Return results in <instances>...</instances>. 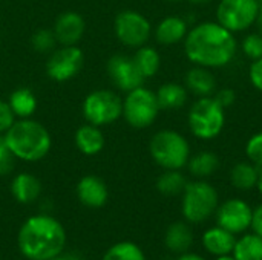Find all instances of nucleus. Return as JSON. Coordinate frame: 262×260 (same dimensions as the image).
<instances>
[{
	"instance_id": "nucleus-1",
	"label": "nucleus",
	"mask_w": 262,
	"mask_h": 260,
	"mask_svg": "<svg viewBox=\"0 0 262 260\" xmlns=\"http://www.w3.org/2000/svg\"><path fill=\"white\" fill-rule=\"evenodd\" d=\"M233 32L218 21H204L190 29L184 38V51L190 61L204 67H223L236 54Z\"/></svg>"
},
{
	"instance_id": "nucleus-2",
	"label": "nucleus",
	"mask_w": 262,
	"mask_h": 260,
	"mask_svg": "<svg viewBox=\"0 0 262 260\" xmlns=\"http://www.w3.org/2000/svg\"><path fill=\"white\" fill-rule=\"evenodd\" d=\"M17 245L26 259H52L63 253L66 245V231L52 216H32L20 227Z\"/></svg>"
},
{
	"instance_id": "nucleus-3",
	"label": "nucleus",
	"mask_w": 262,
	"mask_h": 260,
	"mask_svg": "<svg viewBox=\"0 0 262 260\" xmlns=\"http://www.w3.org/2000/svg\"><path fill=\"white\" fill-rule=\"evenodd\" d=\"M5 143L17 159L35 162L49 153L52 138L43 124L21 118L5 132Z\"/></svg>"
},
{
	"instance_id": "nucleus-4",
	"label": "nucleus",
	"mask_w": 262,
	"mask_h": 260,
	"mask_svg": "<svg viewBox=\"0 0 262 260\" xmlns=\"http://www.w3.org/2000/svg\"><path fill=\"white\" fill-rule=\"evenodd\" d=\"M154 161L164 170H180L187 166L190 146L187 139L175 130H160L149 144Z\"/></svg>"
},
{
	"instance_id": "nucleus-5",
	"label": "nucleus",
	"mask_w": 262,
	"mask_h": 260,
	"mask_svg": "<svg viewBox=\"0 0 262 260\" xmlns=\"http://www.w3.org/2000/svg\"><path fill=\"white\" fill-rule=\"evenodd\" d=\"M224 109L212 97H201L193 103L189 112L190 132L200 139L216 138L224 127Z\"/></svg>"
},
{
	"instance_id": "nucleus-6",
	"label": "nucleus",
	"mask_w": 262,
	"mask_h": 260,
	"mask_svg": "<svg viewBox=\"0 0 262 260\" xmlns=\"http://www.w3.org/2000/svg\"><path fill=\"white\" fill-rule=\"evenodd\" d=\"M218 208V193L206 181L187 182L183 192V215L192 224L207 221Z\"/></svg>"
},
{
	"instance_id": "nucleus-7",
	"label": "nucleus",
	"mask_w": 262,
	"mask_h": 260,
	"mask_svg": "<svg viewBox=\"0 0 262 260\" xmlns=\"http://www.w3.org/2000/svg\"><path fill=\"white\" fill-rule=\"evenodd\" d=\"M160 112V104L157 95L140 86L130 92L123 101V116L129 126L135 129H146L157 120Z\"/></svg>"
},
{
	"instance_id": "nucleus-8",
	"label": "nucleus",
	"mask_w": 262,
	"mask_h": 260,
	"mask_svg": "<svg viewBox=\"0 0 262 260\" xmlns=\"http://www.w3.org/2000/svg\"><path fill=\"white\" fill-rule=\"evenodd\" d=\"M83 115L98 127L112 124L123 115V100L112 90H94L83 101Z\"/></svg>"
},
{
	"instance_id": "nucleus-9",
	"label": "nucleus",
	"mask_w": 262,
	"mask_h": 260,
	"mask_svg": "<svg viewBox=\"0 0 262 260\" xmlns=\"http://www.w3.org/2000/svg\"><path fill=\"white\" fill-rule=\"evenodd\" d=\"M259 5L258 0H221L216 9L218 23L232 32L246 31L256 21Z\"/></svg>"
},
{
	"instance_id": "nucleus-10",
	"label": "nucleus",
	"mask_w": 262,
	"mask_h": 260,
	"mask_svg": "<svg viewBox=\"0 0 262 260\" xmlns=\"http://www.w3.org/2000/svg\"><path fill=\"white\" fill-rule=\"evenodd\" d=\"M114 28L117 38L129 48L144 46L152 32L150 21L138 11L132 9L121 11L115 18Z\"/></svg>"
},
{
	"instance_id": "nucleus-11",
	"label": "nucleus",
	"mask_w": 262,
	"mask_h": 260,
	"mask_svg": "<svg viewBox=\"0 0 262 260\" xmlns=\"http://www.w3.org/2000/svg\"><path fill=\"white\" fill-rule=\"evenodd\" d=\"M83 51L75 46H61L54 51L46 63V74L54 81H68L74 78L83 67Z\"/></svg>"
},
{
	"instance_id": "nucleus-12",
	"label": "nucleus",
	"mask_w": 262,
	"mask_h": 260,
	"mask_svg": "<svg viewBox=\"0 0 262 260\" xmlns=\"http://www.w3.org/2000/svg\"><path fill=\"white\" fill-rule=\"evenodd\" d=\"M253 210L243 199H229L216 208L218 227L238 234L252 227Z\"/></svg>"
},
{
	"instance_id": "nucleus-13",
	"label": "nucleus",
	"mask_w": 262,
	"mask_h": 260,
	"mask_svg": "<svg viewBox=\"0 0 262 260\" xmlns=\"http://www.w3.org/2000/svg\"><path fill=\"white\" fill-rule=\"evenodd\" d=\"M107 74L112 80V83L124 92H130L144 83V77L137 67L132 57L117 54L109 58L107 61Z\"/></svg>"
},
{
	"instance_id": "nucleus-14",
	"label": "nucleus",
	"mask_w": 262,
	"mask_h": 260,
	"mask_svg": "<svg viewBox=\"0 0 262 260\" xmlns=\"http://www.w3.org/2000/svg\"><path fill=\"white\" fill-rule=\"evenodd\" d=\"M52 31L57 43L61 46H75L86 31V23L78 12L68 11L58 15Z\"/></svg>"
},
{
	"instance_id": "nucleus-15",
	"label": "nucleus",
	"mask_w": 262,
	"mask_h": 260,
	"mask_svg": "<svg viewBox=\"0 0 262 260\" xmlns=\"http://www.w3.org/2000/svg\"><path fill=\"white\" fill-rule=\"evenodd\" d=\"M77 196L78 201L89 208H101L109 198V192L106 184L94 175L83 176L77 184Z\"/></svg>"
},
{
	"instance_id": "nucleus-16",
	"label": "nucleus",
	"mask_w": 262,
	"mask_h": 260,
	"mask_svg": "<svg viewBox=\"0 0 262 260\" xmlns=\"http://www.w3.org/2000/svg\"><path fill=\"white\" fill-rule=\"evenodd\" d=\"M235 244H236L235 234L221 227L210 228L203 236V245H204L206 251L213 254L215 257L232 254Z\"/></svg>"
},
{
	"instance_id": "nucleus-17",
	"label": "nucleus",
	"mask_w": 262,
	"mask_h": 260,
	"mask_svg": "<svg viewBox=\"0 0 262 260\" xmlns=\"http://www.w3.org/2000/svg\"><path fill=\"white\" fill-rule=\"evenodd\" d=\"M74 138H75L77 149L86 156H94V155L100 153L104 147V136H103L100 127L89 124V123L78 127Z\"/></svg>"
},
{
	"instance_id": "nucleus-18",
	"label": "nucleus",
	"mask_w": 262,
	"mask_h": 260,
	"mask_svg": "<svg viewBox=\"0 0 262 260\" xmlns=\"http://www.w3.org/2000/svg\"><path fill=\"white\" fill-rule=\"evenodd\" d=\"M11 193L14 199L20 204L34 202L41 193L40 181L29 173H18L11 182Z\"/></svg>"
},
{
	"instance_id": "nucleus-19",
	"label": "nucleus",
	"mask_w": 262,
	"mask_h": 260,
	"mask_svg": "<svg viewBox=\"0 0 262 260\" xmlns=\"http://www.w3.org/2000/svg\"><path fill=\"white\" fill-rule=\"evenodd\" d=\"M186 35H187V21L177 15L163 18L155 29V37L161 44H175L183 38H186Z\"/></svg>"
},
{
	"instance_id": "nucleus-20",
	"label": "nucleus",
	"mask_w": 262,
	"mask_h": 260,
	"mask_svg": "<svg viewBox=\"0 0 262 260\" xmlns=\"http://www.w3.org/2000/svg\"><path fill=\"white\" fill-rule=\"evenodd\" d=\"M216 80L204 66H196L186 74V89L196 97H210L215 92Z\"/></svg>"
},
{
	"instance_id": "nucleus-21",
	"label": "nucleus",
	"mask_w": 262,
	"mask_h": 260,
	"mask_svg": "<svg viewBox=\"0 0 262 260\" xmlns=\"http://www.w3.org/2000/svg\"><path fill=\"white\" fill-rule=\"evenodd\" d=\"M164 244L172 253L184 254L189 251V248L193 244V233L187 224L175 222L167 228L164 236Z\"/></svg>"
},
{
	"instance_id": "nucleus-22",
	"label": "nucleus",
	"mask_w": 262,
	"mask_h": 260,
	"mask_svg": "<svg viewBox=\"0 0 262 260\" xmlns=\"http://www.w3.org/2000/svg\"><path fill=\"white\" fill-rule=\"evenodd\" d=\"M12 113L15 116L21 118H31L34 112L37 110V98L34 92L28 87H18L9 95L8 101Z\"/></svg>"
},
{
	"instance_id": "nucleus-23",
	"label": "nucleus",
	"mask_w": 262,
	"mask_h": 260,
	"mask_svg": "<svg viewBox=\"0 0 262 260\" xmlns=\"http://www.w3.org/2000/svg\"><path fill=\"white\" fill-rule=\"evenodd\" d=\"M160 109H180L187 101V89L178 83H166L155 93Z\"/></svg>"
},
{
	"instance_id": "nucleus-24",
	"label": "nucleus",
	"mask_w": 262,
	"mask_h": 260,
	"mask_svg": "<svg viewBox=\"0 0 262 260\" xmlns=\"http://www.w3.org/2000/svg\"><path fill=\"white\" fill-rule=\"evenodd\" d=\"M259 167L253 162H239L230 172V181L238 190H252L258 185L259 179Z\"/></svg>"
},
{
	"instance_id": "nucleus-25",
	"label": "nucleus",
	"mask_w": 262,
	"mask_h": 260,
	"mask_svg": "<svg viewBox=\"0 0 262 260\" xmlns=\"http://www.w3.org/2000/svg\"><path fill=\"white\" fill-rule=\"evenodd\" d=\"M232 256L235 260H262V238L258 234H246L236 241Z\"/></svg>"
},
{
	"instance_id": "nucleus-26",
	"label": "nucleus",
	"mask_w": 262,
	"mask_h": 260,
	"mask_svg": "<svg viewBox=\"0 0 262 260\" xmlns=\"http://www.w3.org/2000/svg\"><path fill=\"white\" fill-rule=\"evenodd\" d=\"M187 167L190 173L196 178H207L213 175L220 167V159L212 152H200L195 156L189 158Z\"/></svg>"
},
{
	"instance_id": "nucleus-27",
	"label": "nucleus",
	"mask_w": 262,
	"mask_h": 260,
	"mask_svg": "<svg viewBox=\"0 0 262 260\" xmlns=\"http://www.w3.org/2000/svg\"><path fill=\"white\" fill-rule=\"evenodd\" d=\"M132 58L144 78L154 77L158 72L160 64H161L160 54L157 52V49H154L150 46H140Z\"/></svg>"
},
{
	"instance_id": "nucleus-28",
	"label": "nucleus",
	"mask_w": 262,
	"mask_h": 260,
	"mask_svg": "<svg viewBox=\"0 0 262 260\" xmlns=\"http://www.w3.org/2000/svg\"><path fill=\"white\" fill-rule=\"evenodd\" d=\"M186 185L187 181L178 170H166L157 181V188L164 196H177L184 192Z\"/></svg>"
},
{
	"instance_id": "nucleus-29",
	"label": "nucleus",
	"mask_w": 262,
	"mask_h": 260,
	"mask_svg": "<svg viewBox=\"0 0 262 260\" xmlns=\"http://www.w3.org/2000/svg\"><path fill=\"white\" fill-rule=\"evenodd\" d=\"M103 260H146V256L138 245L126 241L112 245L103 256Z\"/></svg>"
},
{
	"instance_id": "nucleus-30",
	"label": "nucleus",
	"mask_w": 262,
	"mask_h": 260,
	"mask_svg": "<svg viewBox=\"0 0 262 260\" xmlns=\"http://www.w3.org/2000/svg\"><path fill=\"white\" fill-rule=\"evenodd\" d=\"M55 43H57V38L54 35V31H51V29H38L32 35V38H31L32 48L37 52H41V54L52 51L54 46H55Z\"/></svg>"
},
{
	"instance_id": "nucleus-31",
	"label": "nucleus",
	"mask_w": 262,
	"mask_h": 260,
	"mask_svg": "<svg viewBox=\"0 0 262 260\" xmlns=\"http://www.w3.org/2000/svg\"><path fill=\"white\" fill-rule=\"evenodd\" d=\"M243 52L250 60H258L262 57V35L261 34H249L243 40Z\"/></svg>"
},
{
	"instance_id": "nucleus-32",
	"label": "nucleus",
	"mask_w": 262,
	"mask_h": 260,
	"mask_svg": "<svg viewBox=\"0 0 262 260\" xmlns=\"http://www.w3.org/2000/svg\"><path fill=\"white\" fill-rule=\"evenodd\" d=\"M247 158L258 167H262V132L253 135L246 146Z\"/></svg>"
},
{
	"instance_id": "nucleus-33",
	"label": "nucleus",
	"mask_w": 262,
	"mask_h": 260,
	"mask_svg": "<svg viewBox=\"0 0 262 260\" xmlns=\"http://www.w3.org/2000/svg\"><path fill=\"white\" fill-rule=\"evenodd\" d=\"M15 159L17 158L12 155V152L9 150L6 143H3L0 146V176H6L14 170Z\"/></svg>"
},
{
	"instance_id": "nucleus-34",
	"label": "nucleus",
	"mask_w": 262,
	"mask_h": 260,
	"mask_svg": "<svg viewBox=\"0 0 262 260\" xmlns=\"http://www.w3.org/2000/svg\"><path fill=\"white\" fill-rule=\"evenodd\" d=\"M15 121V115L12 113L8 103L0 101V133H5Z\"/></svg>"
},
{
	"instance_id": "nucleus-35",
	"label": "nucleus",
	"mask_w": 262,
	"mask_h": 260,
	"mask_svg": "<svg viewBox=\"0 0 262 260\" xmlns=\"http://www.w3.org/2000/svg\"><path fill=\"white\" fill-rule=\"evenodd\" d=\"M215 100H216V103H218L223 109H226V107H230V106L235 103L236 95H235V90H233V89L226 87V89H221V90L216 92Z\"/></svg>"
},
{
	"instance_id": "nucleus-36",
	"label": "nucleus",
	"mask_w": 262,
	"mask_h": 260,
	"mask_svg": "<svg viewBox=\"0 0 262 260\" xmlns=\"http://www.w3.org/2000/svg\"><path fill=\"white\" fill-rule=\"evenodd\" d=\"M250 81L258 90L262 92V57L255 60L250 67Z\"/></svg>"
},
{
	"instance_id": "nucleus-37",
	"label": "nucleus",
	"mask_w": 262,
	"mask_h": 260,
	"mask_svg": "<svg viewBox=\"0 0 262 260\" xmlns=\"http://www.w3.org/2000/svg\"><path fill=\"white\" fill-rule=\"evenodd\" d=\"M252 228L255 231V234L262 238V204L253 210V216H252Z\"/></svg>"
},
{
	"instance_id": "nucleus-38",
	"label": "nucleus",
	"mask_w": 262,
	"mask_h": 260,
	"mask_svg": "<svg viewBox=\"0 0 262 260\" xmlns=\"http://www.w3.org/2000/svg\"><path fill=\"white\" fill-rule=\"evenodd\" d=\"M178 260H206L204 257H201V256H198V254H192V253H184V254H181Z\"/></svg>"
},
{
	"instance_id": "nucleus-39",
	"label": "nucleus",
	"mask_w": 262,
	"mask_h": 260,
	"mask_svg": "<svg viewBox=\"0 0 262 260\" xmlns=\"http://www.w3.org/2000/svg\"><path fill=\"white\" fill-rule=\"evenodd\" d=\"M256 23H258L259 34L262 35V3L259 5V11H258V15H256Z\"/></svg>"
},
{
	"instance_id": "nucleus-40",
	"label": "nucleus",
	"mask_w": 262,
	"mask_h": 260,
	"mask_svg": "<svg viewBox=\"0 0 262 260\" xmlns=\"http://www.w3.org/2000/svg\"><path fill=\"white\" fill-rule=\"evenodd\" d=\"M258 190H259V193L262 195V170H261V173H259V179H258Z\"/></svg>"
},
{
	"instance_id": "nucleus-41",
	"label": "nucleus",
	"mask_w": 262,
	"mask_h": 260,
	"mask_svg": "<svg viewBox=\"0 0 262 260\" xmlns=\"http://www.w3.org/2000/svg\"><path fill=\"white\" fill-rule=\"evenodd\" d=\"M216 260H235V257L233 256H221V257H216Z\"/></svg>"
},
{
	"instance_id": "nucleus-42",
	"label": "nucleus",
	"mask_w": 262,
	"mask_h": 260,
	"mask_svg": "<svg viewBox=\"0 0 262 260\" xmlns=\"http://www.w3.org/2000/svg\"><path fill=\"white\" fill-rule=\"evenodd\" d=\"M192 3H195V5H201V3H207V2H210V0H190Z\"/></svg>"
},
{
	"instance_id": "nucleus-43",
	"label": "nucleus",
	"mask_w": 262,
	"mask_h": 260,
	"mask_svg": "<svg viewBox=\"0 0 262 260\" xmlns=\"http://www.w3.org/2000/svg\"><path fill=\"white\" fill-rule=\"evenodd\" d=\"M48 260H69V259H66V257H63V256L60 254V256H55V257H52V259H48Z\"/></svg>"
},
{
	"instance_id": "nucleus-44",
	"label": "nucleus",
	"mask_w": 262,
	"mask_h": 260,
	"mask_svg": "<svg viewBox=\"0 0 262 260\" xmlns=\"http://www.w3.org/2000/svg\"><path fill=\"white\" fill-rule=\"evenodd\" d=\"M3 143H5V135H2V133H0V146H2Z\"/></svg>"
},
{
	"instance_id": "nucleus-45",
	"label": "nucleus",
	"mask_w": 262,
	"mask_h": 260,
	"mask_svg": "<svg viewBox=\"0 0 262 260\" xmlns=\"http://www.w3.org/2000/svg\"><path fill=\"white\" fill-rule=\"evenodd\" d=\"M258 2H259V3H262V0H258Z\"/></svg>"
},
{
	"instance_id": "nucleus-46",
	"label": "nucleus",
	"mask_w": 262,
	"mask_h": 260,
	"mask_svg": "<svg viewBox=\"0 0 262 260\" xmlns=\"http://www.w3.org/2000/svg\"><path fill=\"white\" fill-rule=\"evenodd\" d=\"M169 2H175V0H169Z\"/></svg>"
}]
</instances>
